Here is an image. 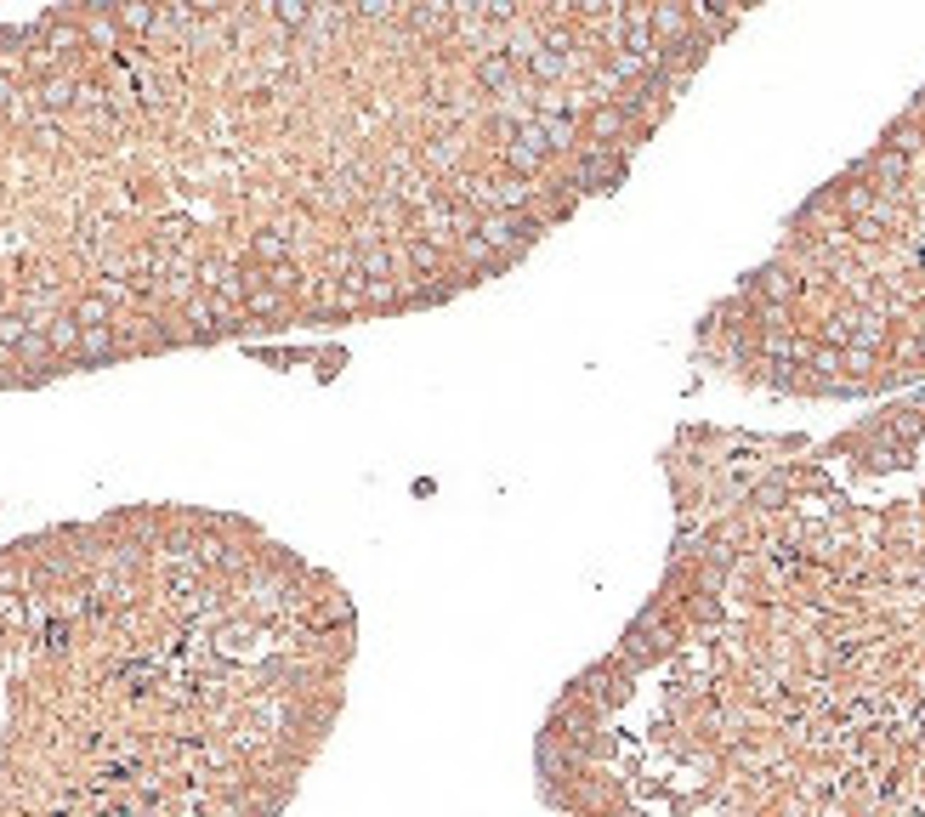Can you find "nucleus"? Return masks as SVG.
Masks as SVG:
<instances>
[{
	"mask_svg": "<svg viewBox=\"0 0 925 817\" xmlns=\"http://www.w3.org/2000/svg\"><path fill=\"white\" fill-rule=\"evenodd\" d=\"M744 6H91L0 29V392L426 313L625 182Z\"/></svg>",
	"mask_w": 925,
	"mask_h": 817,
	"instance_id": "f257e3e1",
	"label": "nucleus"
},
{
	"mask_svg": "<svg viewBox=\"0 0 925 817\" xmlns=\"http://www.w3.org/2000/svg\"><path fill=\"white\" fill-rule=\"evenodd\" d=\"M693 358L789 403L925 386V86L699 318Z\"/></svg>",
	"mask_w": 925,
	"mask_h": 817,
	"instance_id": "7ed1b4c3",
	"label": "nucleus"
},
{
	"mask_svg": "<svg viewBox=\"0 0 925 817\" xmlns=\"http://www.w3.org/2000/svg\"><path fill=\"white\" fill-rule=\"evenodd\" d=\"M676 534L534 738L557 817H925V386L829 437L681 426Z\"/></svg>",
	"mask_w": 925,
	"mask_h": 817,
	"instance_id": "f03ea898",
	"label": "nucleus"
}]
</instances>
